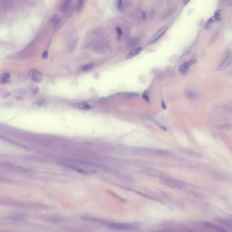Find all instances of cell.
<instances>
[{"label":"cell","instance_id":"obj_30","mask_svg":"<svg viewBox=\"0 0 232 232\" xmlns=\"http://www.w3.org/2000/svg\"><path fill=\"white\" fill-rule=\"evenodd\" d=\"M218 34H219V32H218V31H216V32H215V34H214V35H213L212 37V39H211V41H214V40H216V39L217 38V36H218Z\"/></svg>","mask_w":232,"mask_h":232},{"label":"cell","instance_id":"obj_21","mask_svg":"<svg viewBox=\"0 0 232 232\" xmlns=\"http://www.w3.org/2000/svg\"><path fill=\"white\" fill-rule=\"evenodd\" d=\"M212 176L214 178L217 179H224L226 178V176H225V175H224V174H222L220 172H215L213 173L212 174Z\"/></svg>","mask_w":232,"mask_h":232},{"label":"cell","instance_id":"obj_2","mask_svg":"<svg viewBox=\"0 0 232 232\" xmlns=\"http://www.w3.org/2000/svg\"><path fill=\"white\" fill-rule=\"evenodd\" d=\"M232 61V50L228 49L225 52L222 60L220 62L217 67V70L219 72L224 71L229 67Z\"/></svg>","mask_w":232,"mask_h":232},{"label":"cell","instance_id":"obj_27","mask_svg":"<svg viewBox=\"0 0 232 232\" xmlns=\"http://www.w3.org/2000/svg\"><path fill=\"white\" fill-rule=\"evenodd\" d=\"M220 127L221 128L224 129H226V130H231L232 129V125H230V124H228L221 125L220 126Z\"/></svg>","mask_w":232,"mask_h":232},{"label":"cell","instance_id":"obj_17","mask_svg":"<svg viewBox=\"0 0 232 232\" xmlns=\"http://www.w3.org/2000/svg\"><path fill=\"white\" fill-rule=\"evenodd\" d=\"M48 220L55 223L61 222L63 220V218L60 216L53 215L48 218Z\"/></svg>","mask_w":232,"mask_h":232},{"label":"cell","instance_id":"obj_32","mask_svg":"<svg viewBox=\"0 0 232 232\" xmlns=\"http://www.w3.org/2000/svg\"><path fill=\"white\" fill-rule=\"evenodd\" d=\"M161 106H162V108H163V109H165L166 108V104H165V101H164V100H162V104H161Z\"/></svg>","mask_w":232,"mask_h":232},{"label":"cell","instance_id":"obj_22","mask_svg":"<svg viewBox=\"0 0 232 232\" xmlns=\"http://www.w3.org/2000/svg\"><path fill=\"white\" fill-rule=\"evenodd\" d=\"M94 67V65L93 63H88L82 66V71H88L93 69Z\"/></svg>","mask_w":232,"mask_h":232},{"label":"cell","instance_id":"obj_8","mask_svg":"<svg viewBox=\"0 0 232 232\" xmlns=\"http://www.w3.org/2000/svg\"><path fill=\"white\" fill-rule=\"evenodd\" d=\"M196 60H190L182 63V64L180 65L179 69V71L180 72V73L184 75H186V73H188L190 67H191L194 63H196Z\"/></svg>","mask_w":232,"mask_h":232},{"label":"cell","instance_id":"obj_3","mask_svg":"<svg viewBox=\"0 0 232 232\" xmlns=\"http://www.w3.org/2000/svg\"><path fill=\"white\" fill-rule=\"evenodd\" d=\"M164 184L171 188L182 190L185 187V184L181 180L174 179H166L163 181Z\"/></svg>","mask_w":232,"mask_h":232},{"label":"cell","instance_id":"obj_7","mask_svg":"<svg viewBox=\"0 0 232 232\" xmlns=\"http://www.w3.org/2000/svg\"><path fill=\"white\" fill-rule=\"evenodd\" d=\"M29 75L31 80L34 82H40L43 79V75L40 71L37 69H33L31 70Z\"/></svg>","mask_w":232,"mask_h":232},{"label":"cell","instance_id":"obj_10","mask_svg":"<svg viewBox=\"0 0 232 232\" xmlns=\"http://www.w3.org/2000/svg\"><path fill=\"white\" fill-rule=\"evenodd\" d=\"M143 49L142 47H138V48H135L131 50L130 52L127 54V55L125 57V59L127 60H131L133 58L136 57V56L138 55L139 54H140L142 52Z\"/></svg>","mask_w":232,"mask_h":232},{"label":"cell","instance_id":"obj_6","mask_svg":"<svg viewBox=\"0 0 232 232\" xmlns=\"http://www.w3.org/2000/svg\"><path fill=\"white\" fill-rule=\"evenodd\" d=\"M60 165H61V166H62L63 167L73 170L77 172L82 174H88L92 172L91 171H87L84 169H82L80 167L77 166L75 165H71V164H67V163H61V164H60Z\"/></svg>","mask_w":232,"mask_h":232},{"label":"cell","instance_id":"obj_19","mask_svg":"<svg viewBox=\"0 0 232 232\" xmlns=\"http://www.w3.org/2000/svg\"><path fill=\"white\" fill-rule=\"evenodd\" d=\"M217 21L214 16L210 18L208 20V21L205 23V27L206 29H210L211 28L214 23L215 21Z\"/></svg>","mask_w":232,"mask_h":232},{"label":"cell","instance_id":"obj_1","mask_svg":"<svg viewBox=\"0 0 232 232\" xmlns=\"http://www.w3.org/2000/svg\"><path fill=\"white\" fill-rule=\"evenodd\" d=\"M142 225V223L139 222H107L106 226L108 228L118 230V231H127L136 229Z\"/></svg>","mask_w":232,"mask_h":232},{"label":"cell","instance_id":"obj_25","mask_svg":"<svg viewBox=\"0 0 232 232\" xmlns=\"http://www.w3.org/2000/svg\"><path fill=\"white\" fill-rule=\"evenodd\" d=\"M173 13V11H168L167 12L165 13L164 15H162L161 18V21H164L165 20L167 19L168 18H169L170 16L172 15Z\"/></svg>","mask_w":232,"mask_h":232},{"label":"cell","instance_id":"obj_28","mask_svg":"<svg viewBox=\"0 0 232 232\" xmlns=\"http://www.w3.org/2000/svg\"><path fill=\"white\" fill-rule=\"evenodd\" d=\"M142 97L145 100H146L147 102L149 101V96H148V92L147 91H145L142 95Z\"/></svg>","mask_w":232,"mask_h":232},{"label":"cell","instance_id":"obj_9","mask_svg":"<svg viewBox=\"0 0 232 232\" xmlns=\"http://www.w3.org/2000/svg\"><path fill=\"white\" fill-rule=\"evenodd\" d=\"M81 219L82 220L90 222H95L101 225H105L106 223L107 222V221L104 220L102 219H98L96 217H92V216H83L81 217Z\"/></svg>","mask_w":232,"mask_h":232},{"label":"cell","instance_id":"obj_15","mask_svg":"<svg viewBox=\"0 0 232 232\" xmlns=\"http://www.w3.org/2000/svg\"><path fill=\"white\" fill-rule=\"evenodd\" d=\"M46 105V101L44 99H39L36 101L34 104L33 106L35 108H40L44 107Z\"/></svg>","mask_w":232,"mask_h":232},{"label":"cell","instance_id":"obj_33","mask_svg":"<svg viewBox=\"0 0 232 232\" xmlns=\"http://www.w3.org/2000/svg\"><path fill=\"white\" fill-rule=\"evenodd\" d=\"M142 18H143V19L144 20H145L146 19V14L145 12H142Z\"/></svg>","mask_w":232,"mask_h":232},{"label":"cell","instance_id":"obj_31","mask_svg":"<svg viewBox=\"0 0 232 232\" xmlns=\"http://www.w3.org/2000/svg\"><path fill=\"white\" fill-rule=\"evenodd\" d=\"M48 52H47V51H44V52L43 53L42 57V58H43V59H47L48 58Z\"/></svg>","mask_w":232,"mask_h":232},{"label":"cell","instance_id":"obj_34","mask_svg":"<svg viewBox=\"0 0 232 232\" xmlns=\"http://www.w3.org/2000/svg\"><path fill=\"white\" fill-rule=\"evenodd\" d=\"M188 2H189V1H184V2H183V3H184V5H186V4H187V3Z\"/></svg>","mask_w":232,"mask_h":232},{"label":"cell","instance_id":"obj_18","mask_svg":"<svg viewBox=\"0 0 232 232\" xmlns=\"http://www.w3.org/2000/svg\"><path fill=\"white\" fill-rule=\"evenodd\" d=\"M1 138H3L4 141H6V142H8V143H10L11 144H13L14 145L18 146L24 148L26 149H29V148H27L26 146H24V145H23L22 144H20V143H18V142H16L15 141H12V140L9 139H8V138H5V137H3L2 136L1 137Z\"/></svg>","mask_w":232,"mask_h":232},{"label":"cell","instance_id":"obj_12","mask_svg":"<svg viewBox=\"0 0 232 232\" xmlns=\"http://www.w3.org/2000/svg\"><path fill=\"white\" fill-rule=\"evenodd\" d=\"M73 106L75 107L78 108L79 109L85 110H88L90 109L92 107L91 106L89 105L88 104H87L86 103H83V102L75 103V104H73Z\"/></svg>","mask_w":232,"mask_h":232},{"label":"cell","instance_id":"obj_23","mask_svg":"<svg viewBox=\"0 0 232 232\" xmlns=\"http://www.w3.org/2000/svg\"><path fill=\"white\" fill-rule=\"evenodd\" d=\"M85 1H82V0H79L77 3V5L76 6V11L78 12H80L81 10L83 8V6L84 5Z\"/></svg>","mask_w":232,"mask_h":232},{"label":"cell","instance_id":"obj_24","mask_svg":"<svg viewBox=\"0 0 232 232\" xmlns=\"http://www.w3.org/2000/svg\"><path fill=\"white\" fill-rule=\"evenodd\" d=\"M116 8L120 12L124 11V7L123 6V2L122 1H118L116 3Z\"/></svg>","mask_w":232,"mask_h":232},{"label":"cell","instance_id":"obj_14","mask_svg":"<svg viewBox=\"0 0 232 232\" xmlns=\"http://www.w3.org/2000/svg\"><path fill=\"white\" fill-rule=\"evenodd\" d=\"M184 94L186 98L190 100H194L197 98V94L192 90H186Z\"/></svg>","mask_w":232,"mask_h":232},{"label":"cell","instance_id":"obj_5","mask_svg":"<svg viewBox=\"0 0 232 232\" xmlns=\"http://www.w3.org/2000/svg\"><path fill=\"white\" fill-rule=\"evenodd\" d=\"M167 29L168 27L167 26H164L155 32V34L152 36V38L150 39L148 41V44H151L156 42L164 35V34L167 31Z\"/></svg>","mask_w":232,"mask_h":232},{"label":"cell","instance_id":"obj_29","mask_svg":"<svg viewBox=\"0 0 232 232\" xmlns=\"http://www.w3.org/2000/svg\"><path fill=\"white\" fill-rule=\"evenodd\" d=\"M115 30L116 32L117 33V35L119 37L121 36V35L123 34V31H122L121 28L119 27H117L115 28Z\"/></svg>","mask_w":232,"mask_h":232},{"label":"cell","instance_id":"obj_11","mask_svg":"<svg viewBox=\"0 0 232 232\" xmlns=\"http://www.w3.org/2000/svg\"><path fill=\"white\" fill-rule=\"evenodd\" d=\"M70 3L71 1L69 0H64L62 1L59 6V9L60 11L62 12L66 11L69 7Z\"/></svg>","mask_w":232,"mask_h":232},{"label":"cell","instance_id":"obj_20","mask_svg":"<svg viewBox=\"0 0 232 232\" xmlns=\"http://www.w3.org/2000/svg\"><path fill=\"white\" fill-rule=\"evenodd\" d=\"M59 21V17L57 14L53 15L50 19V23L52 25L55 26L58 24Z\"/></svg>","mask_w":232,"mask_h":232},{"label":"cell","instance_id":"obj_16","mask_svg":"<svg viewBox=\"0 0 232 232\" xmlns=\"http://www.w3.org/2000/svg\"><path fill=\"white\" fill-rule=\"evenodd\" d=\"M11 82V78L9 73H5L1 77V83L2 85H5Z\"/></svg>","mask_w":232,"mask_h":232},{"label":"cell","instance_id":"obj_4","mask_svg":"<svg viewBox=\"0 0 232 232\" xmlns=\"http://www.w3.org/2000/svg\"><path fill=\"white\" fill-rule=\"evenodd\" d=\"M1 166L2 167L6 168L8 170L12 171H15L23 173H30L32 172L31 169H28L25 167H22L16 165H13L8 163H1Z\"/></svg>","mask_w":232,"mask_h":232},{"label":"cell","instance_id":"obj_13","mask_svg":"<svg viewBox=\"0 0 232 232\" xmlns=\"http://www.w3.org/2000/svg\"><path fill=\"white\" fill-rule=\"evenodd\" d=\"M25 217L26 215L24 214L17 213L11 215L9 217V219H10V220L13 221H20L22 220L23 219L25 218Z\"/></svg>","mask_w":232,"mask_h":232},{"label":"cell","instance_id":"obj_26","mask_svg":"<svg viewBox=\"0 0 232 232\" xmlns=\"http://www.w3.org/2000/svg\"><path fill=\"white\" fill-rule=\"evenodd\" d=\"M214 17L217 21H219L221 19L220 12L219 10H217L215 12Z\"/></svg>","mask_w":232,"mask_h":232}]
</instances>
